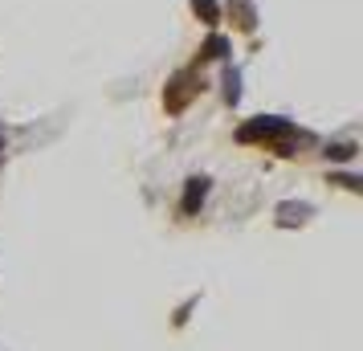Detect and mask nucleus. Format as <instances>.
Instances as JSON below:
<instances>
[{"label": "nucleus", "instance_id": "2", "mask_svg": "<svg viewBox=\"0 0 363 351\" xmlns=\"http://www.w3.org/2000/svg\"><path fill=\"white\" fill-rule=\"evenodd\" d=\"M204 192H208V180L196 176V180H188V196H184V213H196V204L204 201Z\"/></svg>", "mask_w": 363, "mask_h": 351}, {"label": "nucleus", "instance_id": "5", "mask_svg": "<svg viewBox=\"0 0 363 351\" xmlns=\"http://www.w3.org/2000/svg\"><path fill=\"white\" fill-rule=\"evenodd\" d=\"M225 50H229V41H225V37H213V41L204 45V57H225Z\"/></svg>", "mask_w": 363, "mask_h": 351}, {"label": "nucleus", "instance_id": "1", "mask_svg": "<svg viewBox=\"0 0 363 351\" xmlns=\"http://www.w3.org/2000/svg\"><path fill=\"white\" fill-rule=\"evenodd\" d=\"M196 90H200V86H196V78H192V74H180V78L172 82V90H167V94H164L167 111H184V102L192 99Z\"/></svg>", "mask_w": 363, "mask_h": 351}, {"label": "nucleus", "instance_id": "6", "mask_svg": "<svg viewBox=\"0 0 363 351\" xmlns=\"http://www.w3.org/2000/svg\"><path fill=\"white\" fill-rule=\"evenodd\" d=\"M327 155H335V160H351V155H355V147H351V143H335Z\"/></svg>", "mask_w": 363, "mask_h": 351}, {"label": "nucleus", "instance_id": "4", "mask_svg": "<svg viewBox=\"0 0 363 351\" xmlns=\"http://www.w3.org/2000/svg\"><path fill=\"white\" fill-rule=\"evenodd\" d=\"M196 17H204V25H216V0H192Z\"/></svg>", "mask_w": 363, "mask_h": 351}, {"label": "nucleus", "instance_id": "3", "mask_svg": "<svg viewBox=\"0 0 363 351\" xmlns=\"http://www.w3.org/2000/svg\"><path fill=\"white\" fill-rule=\"evenodd\" d=\"M229 13H237V25H241V29H253V25H257V13H253V4H245V0H229Z\"/></svg>", "mask_w": 363, "mask_h": 351}]
</instances>
